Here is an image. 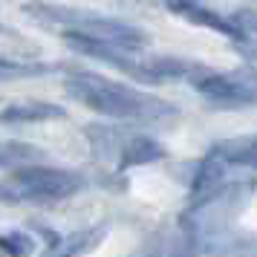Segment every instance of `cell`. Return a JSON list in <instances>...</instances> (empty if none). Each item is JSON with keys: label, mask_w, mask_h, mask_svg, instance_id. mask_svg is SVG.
<instances>
[{"label": "cell", "mask_w": 257, "mask_h": 257, "mask_svg": "<svg viewBox=\"0 0 257 257\" xmlns=\"http://www.w3.org/2000/svg\"><path fill=\"white\" fill-rule=\"evenodd\" d=\"M32 159H41V151L32 148V145H24V142H0V168H9V165H21L32 162Z\"/></svg>", "instance_id": "obj_10"}, {"label": "cell", "mask_w": 257, "mask_h": 257, "mask_svg": "<svg viewBox=\"0 0 257 257\" xmlns=\"http://www.w3.org/2000/svg\"><path fill=\"white\" fill-rule=\"evenodd\" d=\"M162 145L151 136H133L130 142H124L121 148V159L118 165L121 168H136V165H148V162H156L162 159Z\"/></svg>", "instance_id": "obj_8"}, {"label": "cell", "mask_w": 257, "mask_h": 257, "mask_svg": "<svg viewBox=\"0 0 257 257\" xmlns=\"http://www.w3.org/2000/svg\"><path fill=\"white\" fill-rule=\"evenodd\" d=\"M52 67L47 64H21V61H6L0 58V78H32V75H44Z\"/></svg>", "instance_id": "obj_12"}, {"label": "cell", "mask_w": 257, "mask_h": 257, "mask_svg": "<svg viewBox=\"0 0 257 257\" xmlns=\"http://www.w3.org/2000/svg\"><path fill=\"white\" fill-rule=\"evenodd\" d=\"M15 199H21L18 191H6V188H0V202H15Z\"/></svg>", "instance_id": "obj_15"}, {"label": "cell", "mask_w": 257, "mask_h": 257, "mask_svg": "<svg viewBox=\"0 0 257 257\" xmlns=\"http://www.w3.org/2000/svg\"><path fill=\"white\" fill-rule=\"evenodd\" d=\"M64 107L49 104V101H21V104H9L0 110V121L3 124H29V121H47V118H61Z\"/></svg>", "instance_id": "obj_7"}, {"label": "cell", "mask_w": 257, "mask_h": 257, "mask_svg": "<svg viewBox=\"0 0 257 257\" xmlns=\"http://www.w3.org/2000/svg\"><path fill=\"white\" fill-rule=\"evenodd\" d=\"M12 182L18 185L21 199H38V202L72 197L84 185V179L78 174L61 171V168H49V165H21L15 171Z\"/></svg>", "instance_id": "obj_3"}, {"label": "cell", "mask_w": 257, "mask_h": 257, "mask_svg": "<svg viewBox=\"0 0 257 257\" xmlns=\"http://www.w3.org/2000/svg\"><path fill=\"white\" fill-rule=\"evenodd\" d=\"M214 148L222 153V159L228 165H251V168H257V136L220 142V145H214Z\"/></svg>", "instance_id": "obj_9"}, {"label": "cell", "mask_w": 257, "mask_h": 257, "mask_svg": "<svg viewBox=\"0 0 257 257\" xmlns=\"http://www.w3.org/2000/svg\"><path fill=\"white\" fill-rule=\"evenodd\" d=\"M225 171H228V162L222 159V153L214 148V151L202 159V165L197 168V176L191 182V205H208L211 199L220 194L222 182H225Z\"/></svg>", "instance_id": "obj_6"}, {"label": "cell", "mask_w": 257, "mask_h": 257, "mask_svg": "<svg viewBox=\"0 0 257 257\" xmlns=\"http://www.w3.org/2000/svg\"><path fill=\"white\" fill-rule=\"evenodd\" d=\"M0 251L6 257H29L35 251V243L29 234H0Z\"/></svg>", "instance_id": "obj_11"}, {"label": "cell", "mask_w": 257, "mask_h": 257, "mask_svg": "<svg viewBox=\"0 0 257 257\" xmlns=\"http://www.w3.org/2000/svg\"><path fill=\"white\" fill-rule=\"evenodd\" d=\"M162 3H165L168 12H174L176 18H182V21H188V24L205 26V29H214V32H222V35L234 38L237 47L248 41V35L234 24V18H222V15H217L214 9L202 6L199 0H162Z\"/></svg>", "instance_id": "obj_5"}, {"label": "cell", "mask_w": 257, "mask_h": 257, "mask_svg": "<svg viewBox=\"0 0 257 257\" xmlns=\"http://www.w3.org/2000/svg\"><path fill=\"white\" fill-rule=\"evenodd\" d=\"M26 15H32L38 24L49 26H64V32H84L98 41H104L110 47L124 49V52H139L148 47V32L133 24L116 21V18H104L95 12H81V9H67V6H52V3H29Z\"/></svg>", "instance_id": "obj_2"}, {"label": "cell", "mask_w": 257, "mask_h": 257, "mask_svg": "<svg viewBox=\"0 0 257 257\" xmlns=\"http://www.w3.org/2000/svg\"><path fill=\"white\" fill-rule=\"evenodd\" d=\"M234 24L240 26L245 35H248V32H254L257 35V15L254 12H237L234 15Z\"/></svg>", "instance_id": "obj_13"}, {"label": "cell", "mask_w": 257, "mask_h": 257, "mask_svg": "<svg viewBox=\"0 0 257 257\" xmlns=\"http://www.w3.org/2000/svg\"><path fill=\"white\" fill-rule=\"evenodd\" d=\"M191 243H194V237L182 240V243H179L174 251H171V257H191V251H194V248H191Z\"/></svg>", "instance_id": "obj_14"}, {"label": "cell", "mask_w": 257, "mask_h": 257, "mask_svg": "<svg viewBox=\"0 0 257 257\" xmlns=\"http://www.w3.org/2000/svg\"><path fill=\"white\" fill-rule=\"evenodd\" d=\"M64 87L75 101H81L84 107H90V110L110 118L159 121V118H168L176 113V107L162 101V98L142 93V90H133L127 84L110 81V78L95 75V72H70Z\"/></svg>", "instance_id": "obj_1"}, {"label": "cell", "mask_w": 257, "mask_h": 257, "mask_svg": "<svg viewBox=\"0 0 257 257\" xmlns=\"http://www.w3.org/2000/svg\"><path fill=\"white\" fill-rule=\"evenodd\" d=\"M199 93L208 101L222 107L257 104V67H240L231 72H205L194 81Z\"/></svg>", "instance_id": "obj_4"}]
</instances>
